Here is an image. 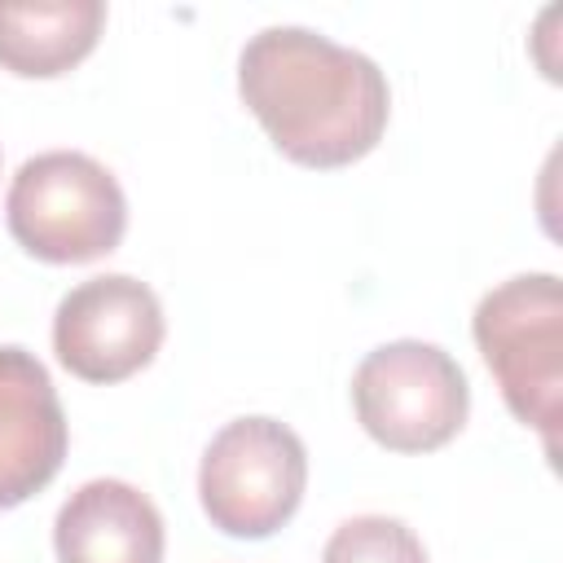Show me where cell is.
Segmentation results:
<instances>
[{"mask_svg": "<svg viewBox=\"0 0 563 563\" xmlns=\"http://www.w3.org/2000/svg\"><path fill=\"white\" fill-rule=\"evenodd\" d=\"M167 334L158 295L132 273H101L70 286L53 312V352L84 383H123L141 374Z\"/></svg>", "mask_w": 563, "mask_h": 563, "instance_id": "obj_6", "label": "cell"}, {"mask_svg": "<svg viewBox=\"0 0 563 563\" xmlns=\"http://www.w3.org/2000/svg\"><path fill=\"white\" fill-rule=\"evenodd\" d=\"M101 31V0H0V70L18 79H57L97 48Z\"/></svg>", "mask_w": 563, "mask_h": 563, "instance_id": "obj_9", "label": "cell"}, {"mask_svg": "<svg viewBox=\"0 0 563 563\" xmlns=\"http://www.w3.org/2000/svg\"><path fill=\"white\" fill-rule=\"evenodd\" d=\"M13 242L44 264H92L128 233V194L106 163L84 150L31 154L4 194Z\"/></svg>", "mask_w": 563, "mask_h": 563, "instance_id": "obj_3", "label": "cell"}, {"mask_svg": "<svg viewBox=\"0 0 563 563\" xmlns=\"http://www.w3.org/2000/svg\"><path fill=\"white\" fill-rule=\"evenodd\" d=\"M471 334L506 409L541 435L554 462L563 413V282L554 273L497 282L475 303Z\"/></svg>", "mask_w": 563, "mask_h": 563, "instance_id": "obj_2", "label": "cell"}, {"mask_svg": "<svg viewBox=\"0 0 563 563\" xmlns=\"http://www.w3.org/2000/svg\"><path fill=\"white\" fill-rule=\"evenodd\" d=\"M70 449V422L44 361L18 343L0 347V510L44 493Z\"/></svg>", "mask_w": 563, "mask_h": 563, "instance_id": "obj_7", "label": "cell"}, {"mask_svg": "<svg viewBox=\"0 0 563 563\" xmlns=\"http://www.w3.org/2000/svg\"><path fill=\"white\" fill-rule=\"evenodd\" d=\"M238 97L299 167L361 163L387 132L391 88L374 57L308 26H264L238 53Z\"/></svg>", "mask_w": 563, "mask_h": 563, "instance_id": "obj_1", "label": "cell"}, {"mask_svg": "<svg viewBox=\"0 0 563 563\" xmlns=\"http://www.w3.org/2000/svg\"><path fill=\"white\" fill-rule=\"evenodd\" d=\"M352 409L361 431L387 453H435L466 427L471 383L440 343L391 339L361 356Z\"/></svg>", "mask_w": 563, "mask_h": 563, "instance_id": "obj_5", "label": "cell"}, {"mask_svg": "<svg viewBox=\"0 0 563 563\" xmlns=\"http://www.w3.org/2000/svg\"><path fill=\"white\" fill-rule=\"evenodd\" d=\"M57 563H163L167 528L158 506L128 479L79 484L53 519Z\"/></svg>", "mask_w": 563, "mask_h": 563, "instance_id": "obj_8", "label": "cell"}, {"mask_svg": "<svg viewBox=\"0 0 563 563\" xmlns=\"http://www.w3.org/2000/svg\"><path fill=\"white\" fill-rule=\"evenodd\" d=\"M321 563H427V545L396 515H352L330 532Z\"/></svg>", "mask_w": 563, "mask_h": 563, "instance_id": "obj_10", "label": "cell"}, {"mask_svg": "<svg viewBox=\"0 0 563 563\" xmlns=\"http://www.w3.org/2000/svg\"><path fill=\"white\" fill-rule=\"evenodd\" d=\"M308 488V449L295 427L246 413L224 422L198 462V501L211 528L264 541L286 528Z\"/></svg>", "mask_w": 563, "mask_h": 563, "instance_id": "obj_4", "label": "cell"}]
</instances>
